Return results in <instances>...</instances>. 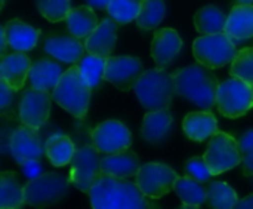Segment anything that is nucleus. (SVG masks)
<instances>
[{
  "instance_id": "nucleus-29",
  "label": "nucleus",
  "mask_w": 253,
  "mask_h": 209,
  "mask_svg": "<svg viewBox=\"0 0 253 209\" xmlns=\"http://www.w3.org/2000/svg\"><path fill=\"white\" fill-rule=\"evenodd\" d=\"M225 13L218 9L216 6H205L194 15V25L196 30L202 34H215V33H225L227 25Z\"/></svg>"
},
{
  "instance_id": "nucleus-18",
  "label": "nucleus",
  "mask_w": 253,
  "mask_h": 209,
  "mask_svg": "<svg viewBox=\"0 0 253 209\" xmlns=\"http://www.w3.org/2000/svg\"><path fill=\"white\" fill-rule=\"evenodd\" d=\"M44 51L62 62L76 64L83 58L86 48L83 42L74 36H49L44 40Z\"/></svg>"
},
{
  "instance_id": "nucleus-24",
  "label": "nucleus",
  "mask_w": 253,
  "mask_h": 209,
  "mask_svg": "<svg viewBox=\"0 0 253 209\" xmlns=\"http://www.w3.org/2000/svg\"><path fill=\"white\" fill-rule=\"evenodd\" d=\"M65 21L71 36L80 40H86L99 24L93 7L89 4L71 9Z\"/></svg>"
},
{
  "instance_id": "nucleus-3",
  "label": "nucleus",
  "mask_w": 253,
  "mask_h": 209,
  "mask_svg": "<svg viewBox=\"0 0 253 209\" xmlns=\"http://www.w3.org/2000/svg\"><path fill=\"white\" fill-rule=\"evenodd\" d=\"M90 91L92 88L83 79L79 65H73L62 73L52 97L55 103H58L64 110H67L74 117L82 119L89 108Z\"/></svg>"
},
{
  "instance_id": "nucleus-9",
  "label": "nucleus",
  "mask_w": 253,
  "mask_h": 209,
  "mask_svg": "<svg viewBox=\"0 0 253 209\" xmlns=\"http://www.w3.org/2000/svg\"><path fill=\"white\" fill-rule=\"evenodd\" d=\"M203 157L213 175L224 174L242 163V153L237 140L225 132H216L212 137Z\"/></svg>"
},
{
  "instance_id": "nucleus-16",
  "label": "nucleus",
  "mask_w": 253,
  "mask_h": 209,
  "mask_svg": "<svg viewBox=\"0 0 253 209\" xmlns=\"http://www.w3.org/2000/svg\"><path fill=\"white\" fill-rule=\"evenodd\" d=\"M33 64L24 52H13V53H6L1 56L0 61V77L13 89L19 91L24 88L25 80L30 76Z\"/></svg>"
},
{
  "instance_id": "nucleus-39",
  "label": "nucleus",
  "mask_w": 253,
  "mask_h": 209,
  "mask_svg": "<svg viewBox=\"0 0 253 209\" xmlns=\"http://www.w3.org/2000/svg\"><path fill=\"white\" fill-rule=\"evenodd\" d=\"M39 160H30V162H27V163H24L22 165V168H24V171L27 172V175H30V177H37L39 174H37V171H40V165L37 163Z\"/></svg>"
},
{
  "instance_id": "nucleus-4",
  "label": "nucleus",
  "mask_w": 253,
  "mask_h": 209,
  "mask_svg": "<svg viewBox=\"0 0 253 209\" xmlns=\"http://www.w3.org/2000/svg\"><path fill=\"white\" fill-rule=\"evenodd\" d=\"M139 103L147 110L169 108L175 89L173 74H169L165 68L147 70L141 74L133 88Z\"/></svg>"
},
{
  "instance_id": "nucleus-6",
  "label": "nucleus",
  "mask_w": 253,
  "mask_h": 209,
  "mask_svg": "<svg viewBox=\"0 0 253 209\" xmlns=\"http://www.w3.org/2000/svg\"><path fill=\"white\" fill-rule=\"evenodd\" d=\"M102 174L101 157L96 146L86 141H79L71 159L70 183L80 192H89L95 180Z\"/></svg>"
},
{
  "instance_id": "nucleus-7",
  "label": "nucleus",
  "mask_w": 253,
  "mask_h": 209,
  "mask_svg": "<svg viewBox=\"0 0 253 209\" xmlns=\"http://www.w3.org/2000/svg\"><path fill=\"white\" fill-rule=\"evenodd\" d=\"M216 107L228 119L245 116L253 107V86L237 77L219 83Z\"/></svg>"
},
{
  "instance_id": "nucleus-35",
  "label": "nucleus",
  "mask_w": 253,
  "mask_h": 209,
  "mask_svg": "<svg viewBox=\"0 0 253 209\" xmlns=\"http://www.w3.org/2000/svg\"><path fill=\"white\" fill-rule=\"evenodd\" d=\"M37 9L47 21L59 22L67 19L71 6H70V0H39Z\"/></svg>"
},
{
  "instance_id": "nucleus-2",
  "label": "nucleus",
  "mask_w": 253,
  "mask_h": 209,
  "mask_svg": "<svg viewBox=\"0 0 253 209\" xmlns=\"http://www.w3.org/2000/svg\"><path fill=\"white\" fill-rule=\"evenodd\" d=\"M176 94L191 101L202 110H211L216 105L219 82L212 68L197 62L173 73Z\"/></svg>"
},
{
  "instance_id": "nucleus-23",
  "label": "nucleus",
  "mask_w": 253,
  "mask_h": 209,
  "mask_svg": "<svg viewBox=\"0 0 253 209\" xmlns=\"http://www.w3.org/2000/svg\"><path fill=\"white\" fill-rule=\"evenodd\" d=\"M4 30L9 39V46L18 52L31 51L39 40L40 30L22 22L21 19H10L4 24Z\"/></svg>"
},
{
  "instance_id": "nucleus-8",
  "label": "nucleus",
  "mask_w": 253,
  "mask_h": 209,
  "mask_svg": "<svg viewBox=\"0 0 253 209\" xmlns=\"http://www.w3.org/2000/svg\"><path fill=\"white\" fill-rule=\"evenodd\" d=\"M70 187V178H65L62 174L46 172L31 178L25 190V204L31 207H47L62 201Z\"/></svg>"
},
{
  "instance_id": "nucleus-22",
  "label": "nucleus",
  "mask_w": 253,
  "mask_h": 209,
  "mask_svg": "<svg viewBox=\"0 0 253 209\" xmlns=\"http://www.w3.org/2000/svg\"><path fill=\"white\" fill-rule=\"evenodd\" d=\"M101 169L104 174L117 178H130L136 175L141 169V163L138 156L129 149L120 153L107 155L101 159Z\"/></svg>"
},
{
  "instance_id": "nucleus-33",
  "label": "nucleus",
  "mask_w": 253,
  "mask_h": 209,
  "mask_svg": "<svg viewBox=\"0 0 253 209\" xmlns=\"http://www.w3.org/2000/svg\"><path fill=\"white\" fill-rule=\"evenodd\" d=\"M141 6L142 0H111L107 12L117 24H127L136 21Z\"/></svg>"
},
{
  "instance_id": "nucleus-31",
  "label": "nucleus",
  "mask_w": 253,
  "mask_h": 209,
  "mask_svg": "<svg viewBox=\"0 0 253 209\" xmlns=\"http://www.w3.org/2000/svg\"><path fill=\"white\" fill-rule=\"evenodd\" d=\"M105 62H107V58L92 55V53L83 56L79 61L77 65L80 68V73L92 89H96L101 85L104 79V73H105Z\"/></svg>"
},
{
  "instance_id": "nucleus-19",
  "label": "nucleus",
  "mask_w": 253,
  "mask_h": 209,
  "mask_svg": "<svg viewBox=\"0 0 253 209\" xmlns=\"http://www.w3.org/2000/svg\"><path fill=\"white\" fill-rule=\"evenodd\" d=\"M173 117L169 111V108L162 110H150L144 116L142 122V138L150 144H159L165 141L172 129Z\"/></svg>"
},
{
  "instance_id": "nucleus-5",
  "label": "nucleus",
  "mask_w": 253,
  "mask_h": 209,
  "mask_svg": "<svg viewBox=\"0 0 253 209\" xmlns=\"http://www.w3.org/2000/svg\"><path fill=\"white\" fill-rule=\"evenodd\" d=\"M193 53L197 62L215 70L231 64L237 49L227 33L203 34L193 43Z\"/></svg>"
},
{
  "instance_id": "nucleus-11",
  "label": "nucleus",
  "mask_w": 253,
  "mask_h": 209,
  "mask_svg": "<svg viewBox=\"0 0 253 209\" xmlns=\"http://www.w3.org/2000/svg\"><path fill=\"white\" fill-rule=\"evenodd\" d=\"M92 141L99 153L113 155L125 152L132 144V134L119 120H105L92 131Z\"/></svg>"
},
{
  "instance_id": "nucleus-28",
  "label": "nucleus",
  "mask_w": 253,
  "mask_h": 209,
  "mask_svg": "<svg viewBox=\"0 0 253 209\" xmlns=\"http://www.w3.org/2000/svg\"><path fill=\"white\" fill-rule=\"evenodd\" d=\"M25 204V190L18 183L13 172L6 171L0 175V208L18 209Z\"/></svg>"
},
{
  "instance_id": "nucleus-13",
  "label": "nucleus",
  "mask_w": 253,
  "mask_h": 209,
  "mask_svg": "<svg viewBox=\"0 0 253 209\" xmlns=\"http://www.w3.org/2000/svg\"><path fill=\"white\" fill-rule=\"evenodd\" d=\"M52 98L49 91L30 88L24 92L19 104V120L31 128L39 129L44 125L50 113Z\"/></svg>"
},
{
  "instance_id": "nucleus-43",
  "label": "nucleus",
  "mask_w": 253,
  "mask_h": 209,
  "mask_svg": "<svg viewBox=\"0 0 253 209\" xmlns=\"http://www.w3.org/2000/svg\"><path fill=\"white\" fill-rule=\"evenodd\" d=\"M242 4H253V0H237Z\"/></svg>"
},
{
  "instance_id": "nucleus-10",
  "label": "nucleus",
  "mask_w": 253,
  "mask_h": 209,
  "mask_svg": "<svg viewBox=\"0 0 253 209\" xmlns=\"http://www.w3.org/2000/svg\"><path fill=\"white\" fill-rule=\"evenodd\" d=\"M178 174L168 165L150 162L141 166L136 174V184L150 199H160L173 190Z\"/></svg>"
},
{
  "instance_id": "nucleus-27",
  "label": "nucleus",
  "mask_w": 253,
  "mask_h": 209,
  "mask_svg": "<svg viewBox=\"0 0 253 209\" xmlns=\"http://www.w3.org/2000/svg\"><path fill=\"white\" fill-rule=\"evenodd\" d=\"M175 193L182 202V208H199L206 202L208 192L197 180L191 177H178L173 186Z\"/></svg>"
},
{
  "instance_id": "nucleus-40",
  "label": "nucleus",
  "mask_w": 253,
  "mask_h": 209,
  "mask_svg": "<svg viewBox=\"0 0 253 209\" xmlns=\"http://www.w3.org/2000/svg\"><path fill=\"white\" fill-rule=\"evenodd\" d=\"M239 209H253V195H249L248 198H243L242 201L237 202V207Z\"/></svg>"
},
{
  "instance_id": "nucleus-20",
  "label": "nucleus",
  "mask_w": 253,
  "mask_h": 209,
  "mask_svg": "<svg viewBox=\"0 0 253 209\" xmlns=\"http://www.w3.org/2000/svg\"><path fill=\"white\" fill-rule=\"evenodd\" d=\"M225 33L234 42H243L253 37V4H236L225 25Z\"/></svg>"
},
{
  "instance_id": "nucleus-36",
  "label": "nucleus",
  "mask_w": 253,
  "mask_h": 209,
  "mask_svg": "<svg viewBox=\"0 0 253 209\" xmlns=\"http://www.w3.org/2000/svg\"><path fill=\"white\" fill-rule=\"evenodd\" d=\"M185 169H187V174L188 177L197 180L199 183H209L211 178L213 177L209 165L206 163L205 157H191L187 165H185Z\"/></svg>"
},
{
  "instance_id": "nucleus-21",
  "label": "nucleus",
  "mask_w": 253,
  "mask_h": 209,
  "mask_svg": "<svg viewBox=\"0 0 253 209\" xmlns=\"http://www.w3.org/2000/svg\"><path fill=\"white\" fill-rule=\"evenodd\" d=\"M182 129L185 135L193 141H205L209 137H213L218 131V120L211 113V110L193 111L184 117Z\"/></svg>"
},
{
  "instance_id": "nucleus-38",
  "label": "nucleus",
  "mask_w": 253,
  "mask_h": 209,
  "mask_svg": "<svg viewBox=\"0 0 253 209\" xmlns=\"http://www.w3.org/2000/svg\"><path fill=\"white\" fill-rule=\"evenodd\" d=\"M12 92L13 89L1 79L0 80V108L6 110L10 104H12Z\"/></svg>"
},
{
  "instance_id": "nucleus-32",
  "label": "nucleus",
  "mask_w": 253,
  "mask_h": 209,
  "mask_svg": "<svg viewBox=\"0 0 253 209\" xmlns=\"http://www.w3.org/2000/svg\"><path fill=\"white\" fill-rule=\"evenodd\" d=\"M166 4L163 0H142L136 24L142 30H154L165 18Z\"/></svg>"
},
{
  "instance_id": "nucleus-30",
  "label": "nucleus",
  "mask_w": 253,
  "mask_h": 209,
  "mask_svg": "<svg viewBox=\"0 0 253 209\" xmlns=\"http://www.w3.org/2000/svg\"><path fill=\"white\" fill-rule=\"evenodd\" d=\"M206 202L209 207L216 209H233L237 207L239 196L236 190L222 181H213L208 187Z\"/></svg>"
},
{
  "instance_id": "nucleus-17",
  "label": "nucleus",
  "mask_w": 253,
  "mask_h": 209,
  "mask_svg": "<svg viewBox=\"0 0 253 209\" xmlns=\"http://www.w3.org/2000/svg\"><path fill=\"white\" fill-rule=\"evenodd\" d=\"M117 40V22L110 16L102 19L95 31L84 40V48L87 53L108 58L116 46Z\"/></svg>"
},
{
  "instance_id": "nucleus-44",
  "label": "nucleus",
  "mask_w": 253,
  "mask_h": 209,
  "mask_svg": "<svg viewBox=\"0 0 253 209\" xmlns=\"http://www.w3.org/2000/svg\"><path fill=\"white\" fill-rule=\"evenodd\" d=\"M3 4H4V0H1V6H3Z\"/></svg>"
},
{
  "instance_id": "nucleus-26",
  "label": "nucleus",
  "mask_w": 253,
  "mask_h": 209,
  "mask_svg": "<svg viewBox=\"0 0 253 209\" xmlns=\"http://www.w3.org/2000/svg\"><path fill=\"white\" fill-rule=\"evenodd\" d=\"M76 152V144L68 135L55 134L50 135L44 143V155L53 166H65L71 163Z\"/></svg>"
},
{
  "instance_id": "nucleus-1",
  "label": "nucleus",
  "mask_w": 253,
  "mask_h": 209,
  "mask_svg": "<svg viewBox=\"0 0 253 209\" xmlns=\"http://www.w3.org/2000/svg\"><path fill=\"white\" fill-rule=\"evenodd\" d=\"M89 193L90 205L95 209H147L159 208L154 199L142 193L138 184L126 178L101 174L92 184Z\"/></svg>"
},
{
  "instance_id": "nucleus-37",
  "label": "nucleus",
  "mask_w": 253,
  "mask_h": 209,
  "mask_svg": "<svg viewBox=\"0 0 253 209\" xmlns=\"http://www.w3.org/2000/svg\"><path fill=\"white\" fill-rule=\"evenodd\" d=\"M242 153V166L245 175H253V131H248L239 141Z\"/></svg>"
},
{
  "instance_id": "nucleus-34",
  "label": "nucleus",
  "mask_w": 253,
  "mask_h": 209,
  "mask_svg": "<svg viewBox=\"0 0 253 209\" xmlns=\"http://www.w3.org/2000/svg\"><path fill=\"white\" fill-rule=\"evenodd\" d=\"M230 74L253 86V48H245L236 53L231 62Z\"/></svg>"
},
{
  "instance_id": "nucleus-15",
  "label": "nucleus",
  "mask_w": 253,
  "mask_h": 209,
  "mask_svg": "<svg viewBox=\"0 0 253 209\" xmlns=\"http://www.w3.org/2000/svg\"><path fill=\"white\" fill-rule=\"evenodd\" d=\"M182 48V39L173 28H162L154 33L151 42V56L157 67L166 68Z\"/></svg>"
},
{
  "instance_id": "nucleus-42",
  "label": "nucleus",
  "mask_w": 253,
  "mask_h": 209,
  "mask_svg": "<svg viewBox=\"0 0 253 209\" xmlns=\"http://www.w3.org/2000/svg\"><path fill=\"white\" fill-rule=\"evenodd\" d=\"M111 0H87V4L95 9H107Z\"/></svg>"
},
{
  "instance_id": "nucleus-14",
  "label": "nucleus",
  "mask_w": 253,
  "mask_h": 209,
  "mask_svg": "<svg viewBox=\"0 0 253 209\" xmlns=\"http://www.w3.org/2000/svg\"><path fill=\"white\" fill-rule=\"evenodd\" d=\"M9 150L12 157L19 165H24L30 160H40L44 153V147L42 146L37 129L24 123L12 132L9 138Z\"/></svg>"
},
{
  "instance_id": "nucleus-41",
  "label": "nucleus",
  "mask_w": 253,
  "mask_h": 209,
  "mask_svg": "<svg viewBox=\"0 0 253 209\" xmlns=\"http://www.w3.org/2000/svg\"><path fill=\"white\" fill-rule=\"evenodd\" d=\"M0 36H1V43H0V51H1V56L6 55V48L9 45V39H7V34H6V30H4V25L1 27L0 30Z\"/></svg>"
},
{
  "instance_id": "nucleus-12",
  "label": "nucleus",
  "mask_w": 253,
  "mask_h": 209,
  "mask_svg": "<svg viewBox=\"0 0 253 209\" xmlns=\"http://www.w3.org/2000/svg\"><path fill=\"white\" fill-rule=\"evenodd\" d=\"M142 74V62L135 56H108L105 62L104 79L117 89L127 92Z\"/></svg>"
},
{
  "instance_id": "nucleus-25",
  "label": "nucleus",
  "mask_w": 253,
  "mask_h": 209,
  "mask_svg": "<svg viewBox=\"0 0 253 209\" xmlns=\"http://www.w3.org/2000/svg\"><path fill=\"white\" fill-rule=\"evenodd\" d=\"M61 76H62V70H61L59 64H56L47 58H42L36 64H33L28 79H30L31 86L36 89L53 91L55 86L58 85Z\"/></svg>"
}]
</instances>
